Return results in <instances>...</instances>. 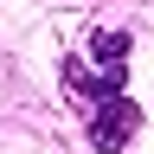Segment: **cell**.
Listing matches in <instances>:
<instances>
[{
	"label": "cell",
	"instance_id": "cell-1",
	"mask_svg": "<svg viewBox=\"0 0 154 154\" xmlns=\"http://www.w3.org/2000/svg\"><path fill=\"white\" fill-rule=\"evenodd\" d=\"M135 128H141V103H128L122 90H103L90 103V141L103 148V154H122Z\"/></svg>",
	"mask_w": 154,
	"mask_h": 154
},
{
	"label": "cell",
	"instance_id": "cell-2",
	"mask_svg": "<svg viewBox=\"0 0 154 154\" xmlns=\"http://www.w3.org/2000/svg\"><path fill=\"white\" fill-rule=\"evenodd\" d=\"M90 64L103 71V84L116 90L122 71H128V32H96V38H90Z\"/></svg>",
	"mask_w": 154,
	"mask_h": 154
}]
</instances>
